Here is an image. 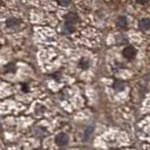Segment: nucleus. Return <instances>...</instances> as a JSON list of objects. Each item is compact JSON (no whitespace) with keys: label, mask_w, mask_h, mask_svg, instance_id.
Returning a JSON list of instances; mask_svg holds the SVG:
<instances>
[{"label":"nucleus","mask_w":150,"mask_h":150,"mask_svg":"<svg viewBox=\"0 0 150 150\" xmlns=\"http://www.w3.org/2000/svg\"><path fill=\"white\" fill-rule=\"evenodd\" d=\"M55 143H56V144L60 145V146H64V145L68 144V143H69L68 135L63 132L57 134V136L55 137Z\"/></svg>","instance_id":"nucleus-1"},{"label":"nucleus","mask_w":150,"mask_h":150,"mask_svg":"<svg viewBox=\"0 0 150 150\" xmlns=\"http://www.w3.org/2000/svg\"><path fill=\"white\" fill-rule=\"evenodd\" d=\"M136 53H137V52H136V49L132 46H128L123 50V55L128 59L134 58L136 55Z\"/></svg>","instance_id":"nucleus-2"},{"label":"nucleus","mask_w":150,"mask_h":150,"mask_svg":"<svg viewBox=\"0 0 150 150\" xmlns=\"http://www.w3.org/2000/svg\"><path fill=\"white\" fill-rule=\"evenodd\" d=\"M66 21H67L68 23H70V25H75V23H77V22L79 21V17L76 13L69 12L67 14V16H66Z\"/></svg>","instance_id":"nucleus-3"},{"label":"nucleus","mask_w":150,"mask_h":150,"mask_svg":"<svg viewBox=\"0 0 150 150\" xmlns=\"http://www.w3.org/2000/svg\"><path fill=\"white\" fill-rule=\"evenodd\" d=\"M139 27L142 30H148L150 29V19L144 18L139 22Z\"/></svg>","instance_id":"nucleus-4"},{"label":"nucleus","mask_w":150,"mask_h":150,"mask_svg":"<svg viewBox=\"0 0 150 150\" xmlns=\"http://www.w3.org/2000/svg\"><path fill=\"white\" fill-rule=\"evenodd\" d=\"M116 25H117V26L120 27V28L127 27V25H128V21H127L126 17H124V16L119 17L118 19H117V21H116Z\"/></svg>","instance_id":"nucleus-5"},{"label":"nucleus","mask_w":150,"mask_h":150,"mask_svg":"<svg viewBox=\"0 0 150 150\" xmlns=\"http://www.w3.org/2000/svg\"><path fill=\"white\" fill-rule=\"evenodd\" d=\"M19 23V21L18 19L16 18H9L7 20V26L9 27V28H12V27H15L16 25H18Z\"/></svg>","instance_id":"nucleus-6"},{"label":"nucleus","mask_w":150,"mask_h":150,"mask_svg":"<svg viewBox=\"0 0 150 150\" xmlns=\"http://www.w3.org/2000/svg\"><path fill=\"white\" fill-rule=\"evenodd\" d=\"M5 72H15V70H16V66L14 63L11 62V63H8V65L5 66Z\"/></svg>","instance_id":"nucleus-7"},{"label":"nucleus","mask_w":150,"mask_h":150,"mask_svg":"<svg viewBox=\"0 0 150 150\" xmlns=\"http://www.w3.org/2000/svg\"><path fill=\"white\" fill-rule=\"evenodd\" d=\"M63 29H64V32L65 33H67V34H69V33H72L74 30H75V28L73 26V25H70V23H66V25H64L63 27Z\"/></svg>","instance_id":"nucleus-8"},{"label":"nucleus","mask_w":150,"mask_h":150,"mask_svg":"<svg viewBox=\"0 0 150 150\" xmlns=\"http://www.w3.org/2000/svg\"><path fill=\"white\" fill-rule=\"evenodd\" d=\"M93 130H94L93 127H88V128L86 129V131H84V139L86 141L90 139V137L92 136V133H93Z\"/></svg>","instance_id":"nucleus-9"},{"label":"nucleus","mask_w":150,"mask_h":150,"mask_svg":"<svg viewBox=\"0 0 150 150\" xmlns=\"http://www.w3.org/2000/svg\"><path fill=\"white\" fill-rule=\"evenodd\" d=\"M114 88L115 89L116 91H121V90H123L124 89V84L122 83H114Z\"/></svg>","instance_id":"nucleus-10"},{"label":"nucleus","mask_w":150,"mask_h":150,"mask_svg":"<svg viewBox=\"0 0 150 150\" xmlns=\"http://www.w3.org/2000/svg\"><path fill=\"white\" fill-rule=\"evenodd\" d=\"M79 66L81 67L82 69H86L88 68V66H89V63H88V61L86 59H82L81 61H80V63H79Z\"/></svg>","instance_id":"nucleus-11"},{"label":"nucleus","mask_w":150,"mask_h":150,"mask_svg":"<svg viewBox=\"0 0 150 150\" xmlns=\"http://www.w3.org/2000/svg\"><path fill=\"white\" fill-rule=\"evenodd\" d=\"M57 2H58V4L60 5V6L67 7V6H69V5L70 4L71 0H57Z\"/></svg>","instance_id":"nucleus-12"},{"label":"nucleus","mask_w":150,"mask_h":150,"mask_svg":"<svg viewBox=\"0 0 150 150\" xmlns=\"http://www.w3.org/2000/svg\"><path fill=\"white\" fill-rule=\"evenodd\" d=\"M148 1H149V0H136V2H137L138 4H141V5H144V4H146Z\"/></svg>","instance_id":"nucleus-13"},{"label":"nucleus","mask_w":150,"mask_h":150,"mask_svg":"<svg viewBox=\"0 0 150 150\" xmlns=\"http://www.w3.org/2000/svg\"><path fill=\"white\" fill-rule=\"evenodd\" d=\"M22 90H23V91H27L28 90V89H27V86H26V84L25 83H23V86H22Z\"/></svg>","instance_id":"nucleus-14"},{"label":"nucleus","mask_w":150,"mask_h":150,"mask_svg":"<svg viewBox=\"0 0 150 150\" xmlns=\"http://www.w3.org/2000/svg\"><path fill=\"white\" fill-rule=\"evenodd\" d=\"M0 128H1V125H0Z\"/></svg>","instance_id":"nucleus-15"}]
</instances>
